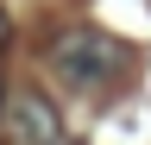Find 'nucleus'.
<instances>
[{
    "label": "nucleus",
    "mask_w": 151,
    "mask_h": 145,
    "mask_svg": "<svg viewBox=\"0 0 151 145\" xmlns=\"http://www.w3.org/2000/svg\"><path fill=\"white\" fill-rule=\"evenodd\" d=\"M44 57H50V76L63 88H76V95H107V88L126 76V44L107 38V32H94V25L57 32Z\"/></svg>",
    "instance_id": "obj_1"
},
{
    "label": "nucleus",
    "mask_w": 151,
    "mask_h": 145,
    "mask_svg": "<svg viewBox=\"0 0 151 145\" xmlns=\"http://www.w3.org/2000/svg\"><path fill=\"white\" fill-rule=\"evenodd\" d=\"M13 145H63V120L38 88L13 95Z\"/></svg>",
    "instance_id": "obj_2"
},
{
    "label": "nucleus",
    "mask_w": 151,
    "mask_h": 145,
    "mask_svg": "<svg viewBox=\"0 0 151 145\" xmlns=\"http://www.w3.org/2000/svg\"><path fill=\"white\" fill-rule=\"evenodd\" d=\"M6 32H13V25H6V13H0V44H6Z\"/></svg>",
    "instance_id": "obj_3"
},
{
    "label": "nucleus",
    "mask_w": 151,
    "mask_h": 145,
    "mask_svg": "<svg viewBox=\"0 0 151 145\" xmlns=\"http://www.w3.org/2000/svg\"><path fill=\"white\" fill-rule=\"evenodd\" d=\"M0 101H6V88H0Z\"/></svg>",
    "instance_id": "obj_4"
}]
</instances>
